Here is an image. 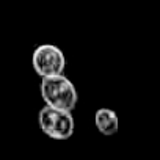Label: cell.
Returning a JSON list of instances; mask_svg holds the SVG:
<instances>
[{
    "instance_id": "cell-1",
    "label": "cell",
    "mask_w": 160,
    "mask_h": 160,
    "mask_svg": "<svg viewBox=\"0 0 160 160\" xmlns=\"http://www.w3.org/2000/svg\"><path fill=\"white\" fill-rule=\"evenodd\" d=\"M41 98L46 102V107L64 110V112H74L78 94L74 87V83L66 75H57L50 78L41 80Z\"/></svg>"
},
{
    "instance_id": "cell-3",
    "label": "cell",
    "mask_w": 160,
    "mask_h": 160,
    "mask_svg": "<svg viewBox=\"0 0 160 160\" xmlns=\"http://www.w3.org/2000/svg\"><path fill=\"white\" fill-rule=\"evenodd\" d=\"M32 64L35 72L42 78L63 75L66 68V58L60 47L53 44H41L33 50Z\"/></svg>"
},
{
    "instance_id": "cell-4",
    "label": "cell",
    "mask_w": 160,
    "mask_h": 160,
    "mask_svg": "<svg viewBox=\"0 0 160 160\" xmlns=\"http://www.w3.org/2000/svg\"><path fill=\"white\" fill-rule=\"evenodd\" d=\"M94 126L102 135H115L119 129V119L116 112L112 108H99L94 113Z\"/></svg>"
},
{
    "instance_id": "cell-2",
    "label": "cell",
    "mask_w": 160,
    "mask_h": 160,
    "mask_svg": "<svg viewBox=\"0 0 160 160\" xmlns=\"http://www.w3.org/2000/svg\"><path fill=\"white\" fill-rule=\"evenodd\" d=\"M38 124L41 130L53 140H68L74 135L75 122L71 112L42 107L38 115Z\"/></svg>"
}]
</instances>
